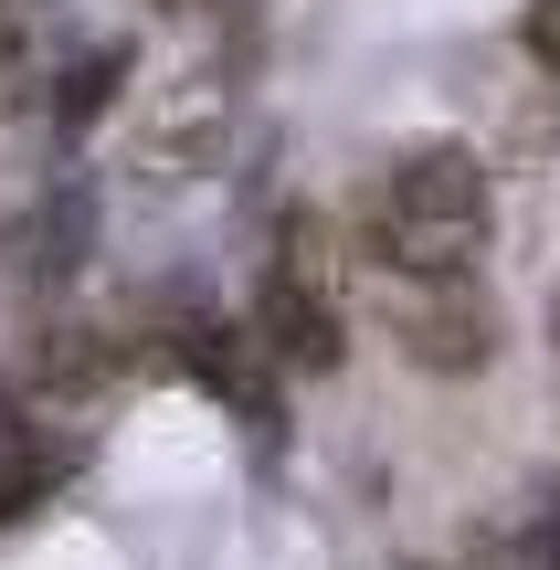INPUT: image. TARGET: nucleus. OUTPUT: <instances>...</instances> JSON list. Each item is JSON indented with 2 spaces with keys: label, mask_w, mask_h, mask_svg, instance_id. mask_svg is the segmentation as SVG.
I'll list each match as a JSON object with an SVG mask.
<instances>
[{
  "label": "nucleus",
  "mask_w": 560,
  "mask_h": 570,
  "mask_svg": "<svg viewBox=\"0 0 560 570\" xmlns=\"http://www.w3.org/2000/svg\"><path fill=\"white\" fill-rule=\"evenodd\" d=\"M371 244L402 275H477V254H487V169H477V148H455V138L402 148L381 169Z\"/></svg>",
  "instance_id": "f257e3e1"
},
{
  "label": "nucleus",
  "mask_w": 560,
  "mask_h": 570,
  "mask_svg": "<svg viewBox=\"0 0 560 570\" xmlns=\"http://www.w3.org/2000/svg\"><path fill=\"white\" fill-rule=\"evenodd\" d=\"M254 348L275 370H338V296H328V254H317V212H296L275 233V265L254 285Z\"/></svg>",
  "instance_id": "f03ea898"
},
{
  "label": "nucleus",
  "mask_w": 560,
  "mask_h": 570,
  "mask_svg": "<svg viewBox=\"0 0 560 570\" xmlns=\"http://www.w3.org/2000/svg\"><path fill=\"white\" fill-rule=\"evenodd\" d=\"M85 244H96V202H85V180H53L32 212H11V233H0V275H11V296H63V285L85 275Z\"/></svg>",
  "instance_id": "7ed1b4c3"
},
{
  "label": "nucleus",
  "mask_w": 560,
  "mask_h": 570,
  "mask_svg": "<svg viewBox=\"0 0 560 570\" xmlns=\"http://www.w3.org/2000/svg\"><path fill=\"white\" fill-rule=\"evenodd\" d=\"M392 327H402V360H413V370H444V381L477 370L487 338H498L477 275H413V285H402V306H392Z\"/></svg>",
  "instance_id": "20e7f679"
},
{
  "label": "nucleus",
  "mask_w": 560,
  "mask_h": 570,
  "mask_svg": "<svg viewBox=\"0 0 560 570\" xmlns=\"http://www.w3.org/2000/svg\"><path fill=\"white\" fill-rule=\"evenodd\" d=\"M53 475H63V444L11 402V391H0V529H11V518H32L42 497H53Z\"/></svg>",
  "instance_id": "39448f33"
},
{
  "label": "nucleus",
  "mask_w": 560,
  "mask_h": 570,
  "mask_svg": "<svg viewBox=\"0 0 560 570\" xmlns=\"http://www.w3.org/2000/svg\"><path fill=\"white\" fill-rule=\"evenodd\" d=\"M190 370H202V381L223 391L233 412L275 423V391H265V348H254V338H233V327H202V338H190Z\"/></svg>",
  "instance_id": "423d86ee"
},
{
  "label": "nucleus",
  "mask_w": 560,
  "mask_h": 570,
  "mask_svg": "<svg viewBox=\"0 0 560 570\" xmlns=\"http://www.w3.org/2000/svg\"><path fill=\"white\" fill-rule=\"evenodd\" d=\"M465 570H560V508H529L508 529H477L465 539Z\"/></svg>",
  "instance_id": "0eeeda50"
},
{
  "label": "nucleus",
  "mask_w": 560,
  "mask_h": 570,
  "mask_svg": "<svg viewBox=\"0 0 560 570\" xmlns=\"http://www.w3.org/2000/svg\"><path fill=\"white\" fill-rule=\"evenodd\" d=\"M117 75H127V42H96V53H85V75H63L53 117H63V127H96L106 96H117Z\"/></svg>",
  "instance_id": "6e6552de"
},
{
  "label": "nucleus",
  "mask_w": 560,
  "mask_h": 570,
  "mask_svg": "<svg viewBox=\"0 0 560 570\" xmlns=\"http://www.w3.org/2000/svg\"><path fill=\"white\" fill-rule=\"evenodd\" d=\"M529 53L560 75V0H529Z\"/></svg>",
  "instance_id": "1a4fd4ad"
},
{
  "label": "nucleus",
  "mask_w": 560,
  "mask_h": 570,
  "mask_svg": "<svg viewBox=\"0 0 560 570\" xmlns=\"http://www.w3.org/2000/svg\"><path fill=\"white\" fill-rule=\"evenodd\" d=\"M159 11H202V0H159Z\"/></svg>",
  "instance_id": "9d476101"
},
{
  "label": "nucleus",
  "mask_w": 560,
  "mask_h": 570,
  "mask_svg": "<svg viewBox=\"0 0 560 570\" xmlns=\"http://www.w3.org/2000/svg\"><path fill=\"white\" fill-rule=\"evenodd\" d=\"M550 338H560V296H550Z\"/></svg>",
  "instance_id": "9b49d317"
}]
</instances>
